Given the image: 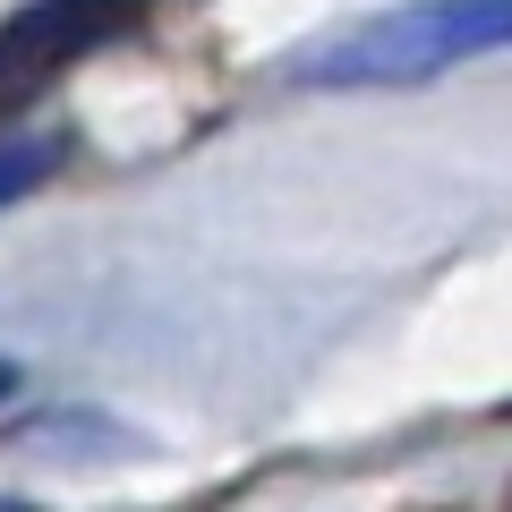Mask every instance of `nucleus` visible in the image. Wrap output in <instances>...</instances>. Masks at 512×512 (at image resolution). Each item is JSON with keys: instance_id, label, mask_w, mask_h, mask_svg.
Returning <instances> with one entry per match:
<instances>
[{"instance_id": "nucleus-1", "label": "nucleus", "mask_w": 512, "mask_h": 512, "mask_svg": "<svg viewBox=\"0 0 512 512\" xmlns=\"http://www.w3.org/2000/svg\"><path fill=\"white\" fill-rule=\"evenodd\" d=\"M495 52H512V0H402V9H376V18L325 35L308 60H291V77L333 94H384L453 77Z\"/></svg>"}, {"instance_id": "nucleus-2", "label": "nucleus", "mask_w": 512, "mask_h": 512, "mask_svg": "<svg viewBox=\"0 0 512 512\" xmlns=\"http://www.w3.org/2000/svg\"><path fill=\"white\" fill-rule=\"evenodd\" d=\"M137 18H146V0H26L0 26V120L26 111L52 77H69L86 52H103Z\"/></svg>"}, {"instance_id": "nucleus-3", "label": "nucleus", "mask_w": 512, "mask_h": 512, "mask_svg": "<svg viewBox=\"0 0 512 512\" xmlns=\"http://www.w3.org/2000/svg\"><path fill=\"white\" fill-rule=\"evenodd\" d=\"M60 171V137H0V205H18Z\"/></svg>"}, {"instance_id": "nucleus-4", "label": "nucleus", "mask_w": 512, "mask_h": 512, "mask_svg": "<svg viewBox=\"0 0 512 512\" xmlns=\"http://www.w3.org/2000/svg\"><path fill=\"white\" fill-rule=\"evenodd\" d=\"M9 384H18V367H9V359H0V393H9Z\"/></svg>"}]
</instances>
